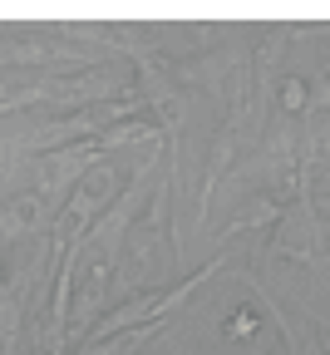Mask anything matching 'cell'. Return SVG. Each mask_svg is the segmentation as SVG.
<instances>
[{"label": "cell", "instance_id": "5", "mask_svg": "<svg viewBox=\"0 0 330 355\" xmlns=\"http://www.w3.org/2000/svg\"><path fill=\"white\" fill-rule=\"evenodd\" d=\"M0 291H6V247H0Z\"/></svg>", "mask_w": 330, "mask_h": 355}, {"label": "cell", "instance_id": "4", "mask_svg": "<svg viewBox=\"0 0 330 355\" xmlns=\"http://www.w3.org/2000/svg\"><path fill=\"white\" fill-rule=\"evenodd\" d=\"M227 336H252V316H232V326H227Z\"/></svg>", "mask_w": 330, "mask_h": 355}, {"label": "cell", "instance_id": "3", "mask_svg": "<svg viewBox=\"0 0 330 355\" xmlns=\"http://www.w3.org/2000/svg\"><path fill=\"white\" fill-rule=\"evenodd\" d=\"M301 99H306V89H301V79H291V84H286V104L301 109Z\"/></svg>", "mask_w": 330, "mask_h": 355}, {"label": "cell", "instance_id": "2", "mask_svg": "<svg viewBox=\"0 0 330 355\" xmlns=\"http://www.w3.org/2000/svg\"><path fill=\"white\" fill-rule=\"evenodd\" d=\"M44 222H50V217H44V202L40 198H10L6 207H0V247H10V242L40 232Z\"/></svg>", "mask_w": 330, "mask_h": 355}, {"label": "cell", "instance_id": "1", "mask_svg": "<svg viewBox=\"0 0 330 355\" xmlns=\"http://www.w3.org/2000/svg\"><path fill=\"white\" fill-rule=\"evenodd\" d=\"M222 272V257L217 261H207L202 272H193V277H182V282H173L168 291H148V296H133L128 306H119V311H109V316L94 326L89 336H84V345H99V340H114V336H123V331H138V326H163V316H173V311L193 296L202 282H212Z\"/></svg>", "mask_w": 330, "mask_h": 355}, {"label": "cell", "instance_id": "6", "mask_svg": "<svg viewBox=\"0 0 330 355\" xmlns=\"http://www.w3.org/2000/svg\"><path fill=\"white\" fill-rule=\"evenodd\" d=\"M325 336H330V326H325Z\"/></svg>", "mask_w": 330, "mask_h": 355}]
</instances>
